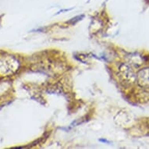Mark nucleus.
Wrapping results in <instances>:
<instances>
[{
  "label": "nucleus",
  "mask_w": 149,
  "mask_h": 149,
  "mask_svg": "<svg viewBox=\"0 0 149 149\" xmlns=\"http://www.w3.org/2000/svg\"><path fill=\"white\" fill-rule=\"evenodd\" d=\"M137 82L140 88H149V67L141 69L137 73Z\"/></svg>",
  "instance_id": "obj_1"
},
{
  "label": "nucleus",
  "mask_w": 149,
  "mask_h": 149,
  "mask_svg": "<svg viewBox=\"0 0 149 149\" xmlns=\"http://www.w3.org/2000/svg\"><path fill=\"white\" fill-rule=\"evenodd\" d=\"M100 141H102V142H105V143H108V144L110 143V142H109V141H108V140H102V139H101V140H100Z\"/></svg>",
  "instance_id": "obj_2"
}]
</instances>
